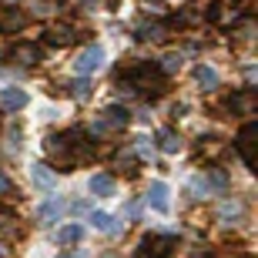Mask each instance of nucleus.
I'll list each match as a JSON object with an SVG mask.
<instances>
[{
  "mask_svg": "<svg viewBox=\"0 0 258 258\" xmlns=\"http://www.w3.org/2000/svg\"><path fill=\"white\" fill-rule=\"evenodd\" d=\"M24 104H27V94H24L20 87H4V91H0V107H4V111H20Z\"/></svg>",
  "mask_w": 258,
  "mask_h": 258,
  "instance_id": "423d86ee",
  "label": "nucleus"
},
{
  "mask_svg": "<svg viewBox=\"0 0 258 258\" xmlns=\"http://www.w3.org/2000/svg\"><path fill=\"white\" fill-rule=\"evenodd\" d=\"M44 158H47V164H71V151H67V141L60 134L44 138Z\"/></svg>",
  "mask_w": 258,
  "mask_h": 258,
  "instance_id": "f03ea898",
  "label": "nucleus"
},
{
  "mask_svg": "<svg viewBox=\"0 0 258 258\" xmlns=\"http://www.w3.org/2000/svg\"><path fill=\"white\" fill-rule=\"evenodd\" d=\"M0 195H10V178L0 171Z\"/></svg>",
  "mask_w": 258,
  "mask_h": 258,
  "instance_id": "b1692460",
  "label": "nucleus"
},
{
  "mask_svg": "<svg viewBox=\"0 0 258 258\" xmlns=\"http://www.w3.org/2000/svg\"><path fill=\"white\" fill-rule=\"evenodd\" d=\"M81 238H84V228H81L77 221H71V225H64V228L57 231V241H60V245H77Z\"/></svg>",
  "mask_w": 258,
  "mask_h": 258,
  "instance_id": "f8f14e48",
  "label": "nucleus"
},
{
  "mask_svg": "<svg viewBox=\"0 0 258 258\" xmlns=\"http://www.w3.org/2000/svg\"><path fill=\"white\" fill-rule=\"evenodd\" d=\"M81 4H84V7H91V4H94V0H81Z\"/></svg>",
  "mask_w": 258,
  "mask_h": 258,
  "instance_id": "393cba45",
  "label": "nucleus"
},
{
  "mask_svg": "<svg viewBox=\"0 0 258 258\" xmlns=\"http://www.w3.org/2000/svg\"><path fill=\"white\" fill-rule=\"evenodd\" d=\"M111 215H104V211H91V225H94V228H101V231H107L111 228Z\"/></svg>",
  "mask_w": 258,
  "mask_h": 258,
  "instance_id": "6ab92c4d",
  "label": "nucleus"
},
{
  "mask_svg": "<svg viewBox=\"0 0 258 258\" xmlns=\"http://www.w3.org/2000/svg\"><path fill=\"white\" fill-rule=\"evenodd\" d=\"M60 211H64V201H60V198H50L47 205L40 208V221H44V225H54V221L60 218Z\"/></svg>",
  "mask_w": 258,
  "mask_h": 258,
  "instance_id": "2eb2a0df",
  "label": "nucleus"
},
{
  "mask_svg": "<svg viewBox=\"0 0 258 258\" xmlns=\"http://www.w3.org/2000/svg\"><path fill=\"white\" fill-rule=\"evenodd\" d=\"M20 138H24L20 127H10V131H7V148H10V151H20Z\"/></svg>",
  "mask_w": 258,
  "mask_h": 258,
  "instance_id": "412c9836",
  "label": "nucleus"
},
{
  "mask_svg": "<svg viewBox=\"0 0 258 258\" xmlns=\"http://www.w3.org/2000/svg\"><path fill=\"white\" fill-rule=\"evenodd\" d=\"M228 104H231V111H241V114H248V111H251V91H241V94H235Z\"/></svg>",
  "mask_w": 258,
  "mask_h": 258,
  "instance_id": "f3484780",
  "label": "nucleus"
},
{
  "mask_svg": "<svg viewBox=\"0 0 258 258\" xmlns=\"http://www.w3.org/2000/svg\"><path fill=\"white\" fill-rule=\"evenodd\" d=\"M148 205H151L154 211L168 215L171 201H168V184H164V181H151V188H148Z\"/></svg>",
  "mask_w": 258,
  "mask_h": 258,
  "instance_id": "39448f33",
  "label": "nucleus"
},
{
  "mask_svg": "<svg viewBox=\"0 0 258 258\" xmlns=\"http://www.w3.org/2000/svg\"><path fill=\"white\" fill-rule=\"evenodd\" d=\"M188 258H215V251H211V248H191Z\"/></svg>",
  "mask_w": 258,
  "mask_h": 258,
  "instance_id": "5701e85b",
  "label": "nucleus"
},
{
  "mask_svg": "<svg viewBox=\"0 0 258 258\" xmlns=\"http://www.w3.org/2000/svg\"><path fill=\"white\" fill-rule=\"evenodd\" d=\"M87 188H91V195H97V198H111V195L117 191V181H114V174H91V181H87Z\"/></svg>",
  "mask_w": 258,
  "mask_h": 258,
  "instance_id": "20e7f679",
  "label": "nucleus"
},
{
  "mask_svg": "<svg viewBox=\"0 0 258 258\" xmlns=\"http://www.w3.org/2000/svg\"><path fill=\"white\" fill-rule=\"evenodd\" d=\"M30 178H34V184L37 188H54V181H57V174L50 171L47 161H37L34 168H30Z\"/></svg>",
  "mask_w": 258,
  "mask_h": 258,
  "instance_id": "1a4fd4ad",
  "label": "nucleus"
},
{
  "mask_svg": "<svg viewBox=\"0 0 258 258\" xmlns=\"http://www.w3.org/2000/svg\"><path fill=\"white\" fill-rule=\"evenodd\" d=\"M195 81H198L201 91H215V87L221 84L218 71H215V67H208V64H198V67H195Z\"/></svg>",
  "mask_w": 258,
  "mask_h": 258,
  "instance_id": "0eeeda50",
  "label": "nucleus"
},
{
  "mask_svg": "<svg viewBox=\"0 0 258 258\" xmlns=\"http://www.w3.org/2000/svg\"><path fill=\"white\" fill-rule=\"evenodd\" d=\"M211 184H215L211 178H205V174H198V178L191 181V191H195V198H208V195H211Z\"/></svg>",
  "mask_w": 258,
  "mask_h": 258,
  "instance_id": "a211bd4d",
  "label": "nucleus"
},
{
  "mask_svg": "<svg viewBox=\"0 0 258 258\" xmlns=\"http://www.w3.org/2000/svg\"><path fill=\"white\" fill-rule=\"evenodd\" d=\"M255 134H258V124L255 121H245L238 131V138H235V148H238V154L245 158V164L255 161Z\"/></svg>",
  "mask_w": 258,
  "mask_h": 258,
  "instance_id": "f257e3e1",
  "label": "nucleus"
},
{
  "mask_svg": "<svg viewBox=\"0 0 258 258\" xmlns=\"http://www.w3.org/2000/svg\"><path fill=\"white\" fill-rule=\"evenodd\" d=\"M158 141H161V151L164 154H178V151H181V138H178L171 127H164V131L158 134Z\"/></svg>",
  "mask_w": 258,
  "mask_h": 258,
  "instance_id": "4468645a",
  "label": "nucleus"
},
{
  "mask_svg": "<svg viewBox=\"0 0 258 258\" xmlns=\"http://www.w3.org/2000/svg\"><path fill=\"white\" fill-rule=\"evenodd\" d=\"M14 57H17L24 67H34L40 60V50L34 47V44H20V47H14Z\"/></svg>",
  "mask_w": 258,
  "mask_h": 258,
  "instance_id": "ddd939ff",
  "label": "nucleus"
},
{
  "mask_svg": "<svg viewBox=\"0 0 258 258\" xmlns=\"http://www.w3.org/2000/svg\"><path fill=\"white\" fill-rule=\"evenodd\" d=\"M134 34H138V40H154V44H158V40L168 37V27H164V24H138Z\"/></svg>",
  "mask_w": 258,
  "mask_h": 258,
  "instance_id": "9d476101",
  "label": "nucleus"
},
{
  "mask_svg": "<svg viewBox=\"0 0 258 258\" xmlns=\"http://www.w3.org/2000/svg\"><path fill=\"white\" fill-rule=\"evenodd\" d=\"M27 27V17L20 14V10H4L0 14V30L4 34H17V30H24Z\"/></svg>",
  "mask_w": 258,
  "mask_h": 258,
  "instance_id": "6e6552de",
  "label": "nucleus"
},
{
  "mask_svg": "<svg viewBox=\"0 0 258 258\" xmlns=\"http://www.w3.org/2000/svg\"><path fill=\"white\" fill-rule=\"evenodd\" d=\"M101 64H104V47H101V44H91V47L74 60V71L77 74H91V71H97Z\"/></svg>",
  "mask_w": 258,
  "mask_h": 258,
  "instance_id": "7ed1b4c3",
  "label": "nucleus"
},
{
  "mask_svg": "<svg viewBox=\"0 0 258 258\" xmlns=\"http://www.w3.org/2000/svg\"><path fill=\"white\" fill-rule=\"evenodd\" d=\"M238 211H241L238 201H225V205H221V218H228V215H238Z\"/></svg>",
  "mask_w": 258,
  "mask_h": 258,
  "instance_id": "4be33fe9",
  "label": "nucleus"
},
{
  "mask_svg": "<svg viewBox=\"0 0 258 258\" xmlns=\"http://www.w3.org/2000/svg\"><path fill=\"white\" fill-rule=\"evenodd\" d=\"M47 40L54 44V47H64V44L74 40V30H71V24H54V27L47 30Z\"/></svg>",
  "mask_w": 258,
  "mask_h": 258,
  "instance_id": "9b49d317",
  "label": "nucleus"
},
{
  "mask_svg": "<svg viewBox=\"0 0 258 258\" xmlns=\"http://www.w3.org/2000/svg\"><path fill=\"white\" fill-rule=\"evenodd\" d=\"M178 67H181V54H168V57H164V64L158 67V71L164 74V71H178Z\"/></svg>",
  "mask_w": 258,
  "mask_h": 258,
  "instance_id": "aec40b11",
  "label": "nucleus"
},
{
  "mask_svg": "<svg viewBox=\"0 0 258 258\" xmlns=\"http://www.w3.org/2000/svg\"><path fill=\"white\" fill-rule=\"evenodd\" d=\"M107 258H114V255H107Z\"/></svg>",
  "mask_w": 258,
  "mask_h": 258,
  "instance_id": "a878e982",
  "label": "nucleus"
},
{
  "mask_svg": "<svg viewBox=\"0 0 258 258\" xmlns=\"http://www.w3.org/2000/svg\"><path fill=\"white\" fill-rule=\"evenodd\" d=\"M67 94L74 97V101H87V97H91V81H87V77L71 81V84H67Z\"/></svg>",
  "mask_w": 258,
  "mask_h": 258,
  "instance_id": "dca6fc26",
  "label": "nucleus"
}]
</instances>
